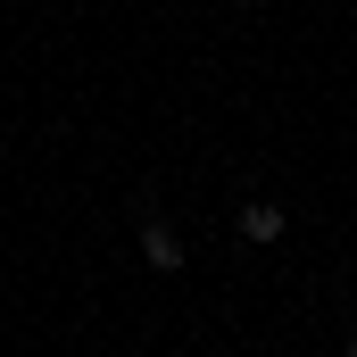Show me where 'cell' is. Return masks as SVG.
Wrapping results in <instances>:
<instances>
[{"instance_id":"1","label":"cell","mask_w":357,"mask_h":357,"mask_svg":"<svg viewBox=\"0 0 357 357\" xmlns=\"http://www.w3.org/2000/svg\"><path fill=\"white\" fill-rule=\"evenodd\" d=\"M142 258L158 266V282H175L183 266H191V250H183V233L158 216V208H142Z\"/></svg>"},{"instance_id":"2","label":"cell","mask_w":357,"mask_h":357,"mask_svg":"<svg viewBox=\"0 0 357 357\" xmlns=\"http://www.w3.org/2000/svg\"><path fill=\"white\" fill-rule=\"evenodd\" d=\"M282 233H291V216H282L274 199H250V208H241V241H258V250H266V241H282Z\"/></svg>"},{"instance_id":"3","label":"cell","mask_w":357,"mask_h":357,"mask_svg":"<svg viewBox=\"0 0 357 357\" xmlns=\"http://www.w3.org/2000/svg\"><path fill=\"white\" fill-rule=\"evenodd\" d=\"M233 8H258V0H233Z\"/></svg>"},{"instance_id":"4","label":"cell","mask_w":357,"mask_h":357,"mask_svg":"<svg viewBox=\"0 0 357 357\" xmlns=\"http://www.w3.org/2000/svg\"><path fill=\"white\" fill-rule=\"evenodd\" d=\"M349 357H357V341H349Z\"/></svg>"}]
</instances>
